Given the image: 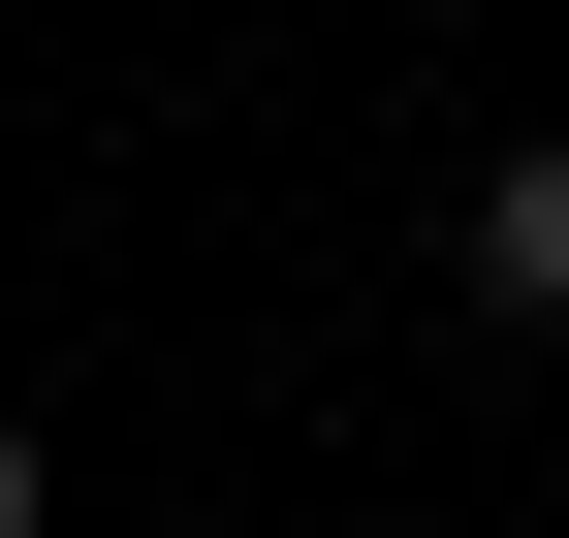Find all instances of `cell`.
I'll return each instance as SVG.
<instances>
[{"label":"cell","instance_id":"1","mask_svg":"<svg viewBox=\"0 0 569 538\" xmlns=\"http://www.w3.org/2000/svg\"><path fill=\"white\" fill-rule=\"evenodd\" d=\"M475 286H507V317H569V127H538L507 190H475Z\"/></svg>","mask_w":569,"mask_h":538},{"label":"cell","instance_id":"2","mask_svg":"<svg viewBox=\"0 0 569 538\" xmlns=\"http://www.w3.org/2000/svg\"><path fill=\"white\" fill-rule=\"evenodd\" d=\"M0 538H32V444H0Z\"/></svg>","mask_w":569,"mask_h":538}]
</instances>
